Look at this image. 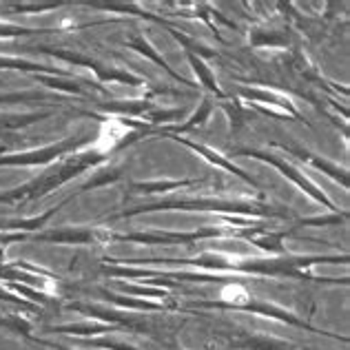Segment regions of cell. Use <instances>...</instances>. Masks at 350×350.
<instances>
[{
	"instance_id": "obj_1",
	"label": "cell",
	"mask_w": 350,
	"mask_h": 350,
	"mask_svg": "<svg viewBox=\"0 0 350 350\" xmlns=\"http://www.w3.org/2000/svg\"><path fill=\"white\" fill-rule=\"evenodd\" d=\"M222 299L233 308H244L251 301V293H248L242 284H228L222 291Z\"/></svg>"
},
{
	"instance_id": "obj_2",
	"label": "cell",
	"mask_w": 350,
	"mask_h": 350,
	"mask_svg": "<svg viewBox=\"0 0 350 350\" xmlns=\"http://www.w3.org/2000/svg\"><path fill=\"white\" fill-rule=\"evenodd\" d=\"M122 135H124V131L113 133V131H111V122H109V124H105V131H103V135H100V140H109L107 149H111V146L116 144V140H120Z\"/></svg>"
}]
</instances>
